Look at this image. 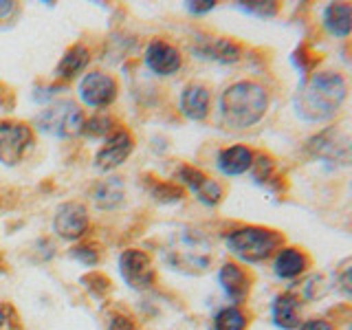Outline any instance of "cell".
Wrapping results in <instances>:
<instances>
[{"label": "cell", "instance_id": "9", "mask_svg": "<svg viewBox=\"0 0 352 330\" xmlns=\"http://www.w3.org/2000/svg\"><path fill=\"white\" fill-rule=\"evenodd\" d=\"M119 269L121 275L126 278V282L132 289H148L154 280V273L150 267V258L143 251H126L119 260Z\"/></svg>", "mask_w": 352, "mask_h": 330}, {"label": "cell", "instance_id": "15", "mask_svg": "<svg viewBox=\"0 0 352 330\" xmlns=\"http://www.w3.org/2000/svg\"><path fill=\"white\" fill-rule=\"evenodd\" d=\"M146 64L157 75H174L181 69V53L168 42H152L146 51Z\"/></svg>", "mask_w": 352, "mask_h": 330}, {"label": "cell", "instance_id": "1", "mask_svg": "<svg viewBox=\"0 0 352 330\" xmlns=\"http://www.w3.org/2000/svg\"><path fill=\"white\" fill-rule=\"evenodd\" d=\"M348 99V82L339 71L317 69L308 73L297 86L295 113L304 121L322 124L330 121Z\"/></svg>", "mask_w": 352, "mask_h": 330}, {"label": "cell", "instance_id": "21", "mask_svg": "<svg viewBox=\"0 0 352 330\" xmlns=\"http://www.w3.org/2000/svg\"><path fill=\"white\" fill-rule=\"evenodd\" d=\"M247 326H249V317L238 306L220 308L214 317V330H247Z\"/></svg>", "mask_w": 352, "mask_h": 330}, {"label": "cell", "instance_id": "11", "mask_svg": "<svg viewBox=\"0 0 352 330\" xmlns=\"http://www.w3.org/2000/svg\"><path fill=\"white\" fill-rule=\"evenodd\" d=\"M271 319L280 330H297L302 324V300L291 291L275 295L271 304Z\"/></svg>", "mask_w": 352, "mask_h": 330}, {"label": "cell", "instance_id": "24", "mask_svg": "<svg viewBox=\"0 0 352 330\" xmlns=\"http://www.w3.org/2000/svg\"><path fill=\"white\" fill-rule=\"evenodd\" d=\"M253 165H256V181L262 185H273L278 181V174H275V163L267 154H260L258 159H253Z\"/></svg>", "mask_w": 352, "mask_h": 330}, {"label": "cell", "instance_id": "29", "mask_svg": "<svg viewBox=\"0 0 352 330\" xmlns=\"http://www.w3.org/2000/svg\"><path fill=\"white\" fill-rule=\"evenodd\" d=\"M73 256H75L77 260L86 262V264H95V262H97V253H95L93 249H88V247H77V249L73 251Z\"/></svg>", "mask_w": 352, "mask_h": 330}, {"label": "cell", "instance_id": "14", "mask_svg": "<svg viewBox=\"0 0 352 330\" xmlns=\"http://www.w3.org/2000/svg\"><path fill=\"white\" fill-rule=\"evenodd\" d=\"M181 181L190 187V190L196 194V198L205 205H218L220 198H223V187H220L214 179H209L203 172H198L194 168H181L179 172Z\"/></svg>", "mask_w": 352, "mask_h": 330}, {"label": "cell", "instance_id": "10", "mask_svg": "<svg viewBox=\"0 0 352 330\" xmlns=\"http://www.w3.org/2000/svg\"><path fill=\"white\" fill-rule=\"evenodd\" d=\"M311 267V256L300 247H282L273 258V273L280 280H297Z\"/></svg>", "mask_w": 352, "mask_h": 330}, {"label": "cell", "instance_id": "26", "mask_svg": "<svg viewBox=\"0 0 352 330\" xmlns=\"http://www.w3.org/2000/svg\"><path fill=\"white\" fill-rule=\"evenodd\" d=\"M108 128H110V119L108 117H102V119L95 117V119L88 121L82 130L86 132V135H106Z\"/></svg>", "mask_w": 352, "mask_h": 330}, {"label": "cell", "instance_id": "27", "mask_svg": "<svg viewBox=\"0 0 352 330\" xmlns=\"http://www.w3.org/2000/svg\"><path fill=\"white\" fill-rule=\"evenodd\" d=\"M297 330H337V328L324 317H311V319H304V322L297 326Z\"/></svg>", "mask_w": 352, "mask_h": 330}, {"label": "cell", "instance_id": "16", "mask_svg": "<svg viewBox=\"0 0 352 330\" xmlns=\"http://www.w3.org/2000/svg\"><path fill=\"white\" fill-rule=\"evenodd\" d=\"M322 27L333 38H348L352 33V3H328L322 9Z\"/></svg>", "mask_w": 352, "mask_h": 330}, {"label": "cell", "instance_id": "22", "mask_svg": "<svg viewBox=\"0 0 352 330\" xmlns=\"http://www.w3.org/2000/svg\"><path fill=\"white\" fill-rule=\"evenodd\" d=\"M86 64H88V49L82 47V44H77V47H73L69 53L64 55L62 62L58 64V71H55V73H58L60 77H66V80H69V77L80 73Z\"/></svg>", "mask_w": 352, "mask_h": 330}, {"label": "cell", "instance_id": "23", "mask_svg": "<svg viewBox=\"0 0 352 330\" xmlns=\"http://www.w3.org/2000/svg\"><path fill=\"white\" fill-rule=\"evenodd\" d=\"M121 196H124L121 185L115 183V181H108V183H102L97 187V192H95L93 198H95V203L102 205V207H115L121 201Z\"/></svg>", "mask_w": 352, "mask_h": 330}, {"label": "cell", "instance_id": "28", "mask_svg": "<svg viewBox=\"0 0 352 330\" xmlns=\"http://www.w3.org/2000/svg\"><path fill=\"white\" fill-rule=\"evenodd\" d=\"M337 282H339V289L344 291L348 297H352V262L348 264L344 271L339 273V280Z\"/></svg>", "mask_w": 352, "mask_h": 330}, {"label": "cell", "instance_id": "18", "mask_svg": "<svg viewBox=\"0 0 352 330\" xmlns=\"http://www.w3.org/2000/svg\"><path fill=\"white\" fill-rule=\"evenodd\" d=\"M253 159L256 157H253V152L247 146H231L218 154L216 165L225 176H240L251 170Z\"/></svg>", "mask_w": 352, "mask_h": 330}, {"label": "cell", "instance_id": "2", "mask_svg": "<svg viewBox=\"0 0 352 330\" xmlns=\"http://www.w3.org/2000/svg\"><path fill=\"white\" fill-rule=\"evenodd\" d=\"M220 119L231 130H247L256 126L269 110V93L258 82L242 80L225 88L218 102Z\"/></svg>", "mask_w": 352, "mask_h": 330}, {"label": "cell", "instance_id": "30", "mask_svg": "<svg viewBox=\"0 0 352 330\" xmlns=\"http://www.w3.org/2000/svg\"><path fill=\"white\" fill-rule=\"evenodd\" d=\"M187 9L192 14H207L209 9H214V3L212 0H194V3H187Z\"/></svg>", "mask_w": 352, "mask_h": 330}, {"label": "cell", "instance_id": "3", "mask_svg": "<svg viewBox=\"0 0 352 330\" xmlns=\"http://www.w3.org/2000/svg\"><path fill=\"white\" fill-rule=\"evenodd\" d=\"M282 236L264 227H238L227 236V249L242 262L256 264L275 256L282 247Z\"/></svg>", "mask_w": 352, "mask_h": 330}, {"label": "cell", "instance_id": "7", "mask_svg": "<svg viewBox=\"0 0 352 330\" xmlns=\"http://www.w3.org/2000/svg\"><path fill=\"white\" fill-rule=\"evenodd\" d=\"M31 130L25 124L3 121L0 124V163L16 165L31 148Z\"/></svg>", "mask_w": 352, "mask_h": 330}, {"label": "cell", "instance_id": "5", "mask_svg": "<svg viewBox=\"0 0 352 330\" xmlns=\"http://www.w3.org/2000/svg\"><path fill=\"white\" fill-rule=\"evenodd\" d=\"M209 258H212L209 242L192 229H185L176 236L168 249V260L174 264V269L183 271H203L207 269Z\"/></svg>", "mask_w": 352, "mask_h": 330}, {"label": "cell", "instance_id": "34", "mask_svg": "<svg viewBox=\"0 0 352 330\" xmlns=\"http://www.w3.org/2000/svg\"><path fill=\"white\" fill-rule=\"evenodd\" d=\"M350 330H352V322H350Z\"/></svg>", "mask_w": 352, "mask_h": 330}, {"label": "cell", "instance_id": "33", "mask_svg": "<svg viewBox=\"0 0 352 330\" xmlns=\"http://www.w3.org/2000/svg\"><path fill=\"white\" fill-rule=\"evenodd\" d=\"M3 324H5V313L0 311V326H3Z\"/></svg>", "mask_w": 352, "mask_h": 330}, {"label": "cell", "instance_id": "12", "mask_svg": "<svg viewBox=\"0 0 352 330\" xmlns=\"http://www.w3.org/2000/svg\"><path fill=\"white\" fill-rule=\"evenodd\" d=\"M53 225H55V231L66 240L80 238L88 225L86 209L80 203H64L58 207V212H55Z\"/></svg>", "mask_w": 352, "mask_h": 330}, {"label": "cell", "instance_id": "4", "mask_svg": "<svg viewBox=\"0 0 352 330\" xmlns=\"http://www.w3.org/2000/svg\"><path fill=\"white\" fill-rule=\"evenodd\" d=\"M306 152L311 159L330 168H350L352 165V137L337 126H328L308 139Z\"/></svg>", "mask_w": 352, "mask_h": 330}, {"label": "cell", "instance_id": "13", "mask_svg": "<svg viewBox=\"0 0 352 330\" xmlns=\"http://www.w3.org/2000/svg\"><path fill=\"white\" fill-rule=\"evenodd\" d=\"M218 282H220V286H223L225 295L229 297V300H234L236 304L245 302L249 291H251L249 273L242 267H238L236 262L223 264V269H220V273H218Z\"/></svg>", "mask_w": 352, "mask_h": 330}, {"label": "cell", "instance_id": "6", "mask_svg": "<svg viewBox=\"0 0 352 330\" xmlns=\"http://www.w3.org/2000/svg\"><path fill=\"white\" fill-rule=\"evenodd\" d=\"M36 126L53 137H73L84 128L82 110L71 102H58L42 110L36 119Z\"/></svg>", "mask_w": 352, "mask_h": 330}, {"label": "cell", "instance_id": "19", "mask_svg": "<svg viewBox=\"0 0 352 330\" xmlns=\"http://www.w3.org/2000/svg\"><path fill=\"white\" fill-rule=\"evenodd\" d=\"M209 91L203 84H190L181 93V110L187 119L201 121L209 113Z\"/></svg>", "mask_w": 352, "mask_h": 330}, {"label": "cell", "instance_id": "31", "mask_svg": "<svg viewBox=\"0 0 352 330\" xmlns=\"http://www.w3.org/2000/svg\"><path fill=\"white\" fill-rule=\"evenodd\" d=\"M108 330H135V326H132V322L128 317H113V322H110V328Z\"/></svg>", "mask_w": 352, "mask_h": 330}, {"label": "cell", "instance_id": "25", "mask_svg": "<svg viewBox=\"0 0 352 330\" xmlns=\"http://www.w3.org/2000/svg\"><path fill=\"white\" fill-rule=\"evenodd\" d=\"M240 7L253 16H260V18H273L280 11L278 3H242Z\"/></svg>", "mask_w": 352, "mask_h": 330}, {"label": "cell", "instance_id": "32", "mask_svg": "<svg viewBox=\"0 0 352 330\" xmlns=\"http://www.w3.org/2000/svg\"><path fill=\"white\" fill-rule=\"evenodd\" d=\"M11 9H14V3H7V0H0V18L7 16Z\"/></svg>", "mask_w": 352, "mask_h": 330}, {"label": "cell", "instance_id": "8", "mask_svg": "<svg viewBox=\"0 0 352 330\" xmlns=\"http://www.w3.org/2000/svg\"><path fill=\"white\" fill-rule=\"evenodd\" d=\"M117 84L106 73H88L80 84V97L82 102L95 108H104L115 99Z\"/></svg>", "mask_w": 352, "mask_h": 330}, {"label": "cell", "instance_id": "20", "mask_svg": "<svg viewBox=\"0 0 352 330\" xmlns=\"http://www.w3.org/2000/svg\"><path fill=\"white\" fill-rule=\"evenodd\" d=\"M201 53V58L223 62V64H234L240 60V47L236 42H231L227 38H216V40H205L201 49H196Z\"/></svg>", "mask_w": 352, "mask_h": 330}, {"label": "cell", "instance_id": "17", "mask_svg": "<svg viewBox=\"0 0 352 330\" xmlns=\"http://www.w3.org/2000/svg\"><path fill=\"white\" fill-rule=\"evenodd\" d=\"M130 152H132V139L128 132L119 130L106 141V146L97 152V168L113 170L130 157Z\"/></svg>", "mask_w": 352, "mask_h": 330}]
</instances>
